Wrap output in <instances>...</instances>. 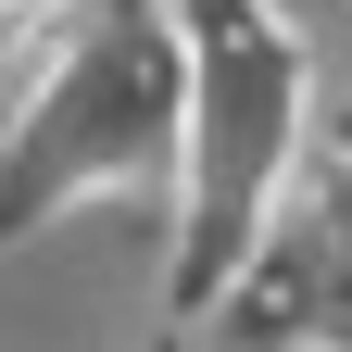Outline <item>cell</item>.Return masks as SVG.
Wrapping results in <instances>:
<instances>
[]
</instances>
